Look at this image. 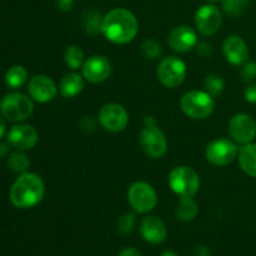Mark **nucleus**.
Masks as SVG:
<instances>
[{"mask_svg": "<svg viewBox=\"0 0 256 256\" xmlns=\"http://www.w3.org/2000/svg\"><path fill=\"white\" fill-rule=\"evenodd\" d=\"M139 24L132 12L124 8H115L102 18V32L115 44H126L136 36Z\"/></svg>", "mask_w": 256, "mask_h": 256, "instance_id": "obj_1", "label": "nucleus"}, {"mask_svg": "<svg viewBox=\"0 0 256 256\" xmlns=\"http://www.w3.org/2000/svg\"><path fill=\"white\" fill-rule=\"evenodd\" d=\"M45 186L42 178L34 172L20 175L10 189V202L19 209H30L44 198Z\"/></svg>", "mask_w": 256, "mask_h": 256, "instance_id": "obj_2", "label": "nucleus"}, {"mask_svg": "<svg viewBox=\"0 0 256 256\" xmlns=\"http://www.w3.org/2000/svg\"><path fill=\"white\" fill-rule=\"evenodd\" d=\"M180 106L185 115L192 119L202 120L206 119L212 114L215 102L209 92L202 90H190L182 98Z\"/></svg>", "mask_w": 256, "mask_h": 256, "instance_id": "obj_3", "label": "nucleus"}, {"mask_svg": "<svg viewBox=\"0 0 256 256\" xmlns=\"http://www.w3.org/2000/svg\"><path fill=\"white\" fill-rule=\"evenodd\" d=\"M169 185L180 198H192L200 188L199 175L189 166H176L170 172Z\"/></svg>", "mask_w": 256, "mask_h": 256, "instance_id": "obj_4", "label": "nucleus"}, {"mask_svg": "<svg viewBox=\"0 0 256 256\" xmlns=\"http://www.w3.org/2000/svg\"><path fill=\"white\" fill-rule=\"evenodd\" d=\"M32 102L20 92H10L0 102V112L9 122H22L32 114Z\"/></svg>", "mask_w": 256, "mask_h": 256, "instance_id": "obj_5", "label": "nucleus"}, {"mask_svg": "<svg viewBox=\"0 0 256 256\" xmlns=\"http://www.w3.org/2000/svg\"><path fill=\"white\" fill-rule=\"evenodd\" d=\"M128 202L132 210L139 214L152 212L158 202V195L154 188L145 182H136L129 188Z\"/></svg>", "mask_w": 256, "mask_h": 256, "instance_id": "obj_6", "label": "nucleus"}, {"mask_svg": "<svg viewBox=\"0 0 256 256\" xmlns=\"http://www.w3.org/2000/svg\"><path fill=\"white\" fill-rule=\"evenodd\" d=\"M156 74L164 86L176 88L186 76V65L179 58L168 56L159 62Z\"/></svg>", "mask_w": 256, "mask_h": 256, "instance_id": "obj_7", "label": "nucleus"}, {"mask_svg": "<svg viewBox=\"0 0 256 256\" xmlns=\"http://www.w3.org/2000/svg\"><path fill=\"white\" fill-rule=\"evenodd\" d=\"M239 154L236 144L226 138L215 139L208 145L205 150V156L210 164L215 166H225L230 164Z\"/></svg>", "mask_w": 256, "mask_h": 256, "instance_id": "obj_8", "label": "nucleus"}, {"mask_svg": "<svg viewBox=\"0 0 256 256\" xmlns=\"http://www.w3.org/2000/svg\"><path fill=\"white\" fill-rule=\"evenodd\" d=\"M140 144L145 154L154 159L164 156L168 149L164 132L156 125H145L140 132Z\"/></svg>", "mask_w": 256, "mask_h": 256, "instance_id": "obj_9", "label": "nucleus"}, {"mask_svg": "<svg viewBox=\"0 0 256 256\" xmlns=\"http://www.w3.org/2000/svg\"><path fill=\"white\" fill-rule=\"evenodd\" d=\"M99 122L108 132H119L126 128L129 122V114L122 105L110 102L100 109Z\"/></svg>", "mask_w": 256, "mask_h": 256, "instance_id": "obj_10", "label": "nucleus"}, {"mask_svg": "<svg viewBox=\"0 0 256 256\" xmlns=\"http://www.w3.org/2000/svg\"><path fill=\"white\" fill-rule=\"evenodd\" d=\"M229 134L239 144H249L256 136V122L250 115L236 114L229 122Z\"/></svg>", "mask_w": 256, "mask_h": 256, "instance_id": "obj_11", "label": "nucleus"}, {"mask_svg": "<svg viewBox=\"0 0 256 256\" xmlns=\"http://www.w3.org/2000/svg\"><path fill=\"white\" fill-rule=\"evenodd\" d=\"M195 25L204 35H212L220 29L222 14L214 5H202L195 14Z\"/></svg>", "mask_w": 256, "mask_h": 256, "instance_id": "obj_12", "label": "nucleus"}, {"mask_svg": "<svg viewBox=\"0 0 256 256\" xmlns=\"http://www.w3.org/2000/svg\"><path fill=\"white\" fill-rule=\"evenodd\" d=\"M30 96L38 102H48L56 96V85L52 78L46 75H35L30 79L28 85Z\"/></svg>", "mask_w": 256, "mask_h": 256, "instance_id": "obj_13", "label": "nucleus"}, {"mask_svg": "<svg viewBox=\"0 0 256 256\" xmlns=\"http://www.w3.org/2000/svg\"><path fill=\"white\" fill-rule=\"evenodd\" d=\"M112 72L110 62L102 55H92L82 65V75L90 82H102L109 78Z\"/></svg>", "mask_w": 256, "mask_h": 256, "instance_id": "obj_14", "label": "nucleus"}, {"mask_svg": "<svg viewBox=\"0 0 256 256\" xmlns=\"http://www.w3.org/2000/svg\"><path fill=\"white\" fill-rule=\"evenodd\" d=\"M38 132L32 125H15L8 134V142L10 145L19 150H30L36 145Z\"/></svg>", "mask_w": 256, "mask_h": 256, "instance_id": "obj_15", "label": "nucleus"}, {"mask_svg": "<svg viewBox=\"0 0 256 256\" xmlns=\"http://www.w3.org/2000/svg\"><path fill=\"white\" fill-rule=\"evenodd\" d=\"M168 42L175 52H186L198 45V35L190 26L182 25L172 29L168 38Z\"/></svg>", "mask_w": 256, "mask_h": 256, "instance_id": "obj_16", "label": "nucleus"}, {"mask_svg": "<svg viewBox=\"0 0 256 256\" xmlns=\"http://www.w3.org/2000/svg\"><path fill=\"white\" fill-rule=\"evenodd\" d=\"M222 52L228 62L232 65H242L249 59V48L239 35H230L222 44Z\"/></svg>", "mask_w": 256, "mask_h": 256, "instance_id": "obj_17", "label": "nucleus"}, {"mask_svg": "<svg viewBox=\"0 0 256 256\" xmlns=\"http://www.w3.org/2000/svg\"><path fill=\"white\" fill-rule=\"evenodd\" d=\"M140 234L145 242L152 245L162 244L168 236V230L162 220L156 216H146L140 224Z\"/></svg>", "mask_w": 256, "mask_h": 256, "instance_id": "obj_18", "label": "nucleus"}, {"mask_svg": "<svg viewBox=\"0 0 256 256\" xmlns=\"http://www.w3.org/2000/svg\"><path fill=\"white\" fill-rule=\"evenodd\" d=\"M239 164L242 172L249 176L256 178V144L249 142L239 150Z\"/></svg>", "mask_w": 256, "mask_h": 256, "instance_id": "obj_19", "label": "nucleus"}, {"mask_svg": "<svg viewBox=\"0 0 256 256\" xmlns=\"http://www.w3.org/2000/svg\"><path fill=\"white\" fill-rule=\"evenodd\" d=\"M82 88H84V80L82 75L76 72H69L60 82L59 90L64 98H74L82 92Z\"/></svg>", "mask_w": 256, "mask_h": 256, "instance_id": "obj_20", "label": "nucleus"}, {"mask_svg": "<svg viewBox=\"0 0 256 256\" xmlns=\"http://www.w3.org/2000/svg\"><path fill=\"white\" fill-rule=\"evenodd\" d=\"M198 212H199V208H198L196 202L192 198H180L176 212H175L178 220L182 222H192V220L195 219Z\"/></svg>", "mask_w": 256, "mask_h": 256, "instance_id": "obj_21", "label": "nucleus"}, {"mask_svg": "<svg viewBox=\"0 0 256 256\" xmlns=\"http://www.w3.org/2000/svg\"><path fill=\"white\" fill-rule=\"evenodd\" d=\"M28 79V72L22 65H14L5 74V84L12 89H18L25 84Z\"/></svg>", "mask_w": 256, "mask_h": 256, "instance_id": "obj_22", "label": "nucleus"}, {"mask_svg": "<svg viewBox=\"0 0 256 256\" xmlns=\"http://www.w3.org/2000/svg\"><path fill=\"white\" fill-rule=\"evenodd\" d=\"M65 62H66L68 66L72 70H78L79 68H82V65H84V52L76 45H72V46L66 48L64 54Z\"/></svg>", "mask_w": 256, "mask_h": 256, "instance_id": "obj_23", "label": "nucleus"}, {"mask_svg": "<svg viewBox=\"0 0 256 256\" xmlns=\"http://www.w3.org/2000/svg\"><path fill=\"white\" fill-rule=\"evenodd\" d=\"M102 19L100 12H94V10L88 12L84 19L85 32H86L88 35H90V36H96L99 32H102Z\"/></svg>", "mask_w": 256, "mask_h": 256, "instance_id": "obj_24", "label": "nucleus"}, {"mask_svg": "<svg viewBox=\"0 0 256 256\" xmlns=\"http://www.w3.org/2000/svg\"><path fill=\"white\" fill-rule=\"evenodd\" d=\"M30 162L28 156L22 152H14L8 158V166L12 172H16V174H24L26 170L29 169Z\"/></svg>", "mask_w": 256, "mask_h": 256, "instance_id": "obj_25", "label": "nucleus"}, {"mask_svg": "<svg viewBox=\"0 0 256 256\" xmlns=\"http://www.w3.org/2000/svg\"><path fill=\"white\" fill-rule=\"evenodd\" d=\"M205 92H209L212 98L219 96L224 90V80L222 79L220 75L210 74L205 78L204 80Z\"/></svg>", "mask_w": 256, "mask_h": 256, "instance_id": "obj_26", "label": "nucleus"}, {"mask_svg": "<svg viewBox=\"0 0 256 256\" xmlns=\"http://www.w3.org/2000/svg\"><path fill=\"white\" fill-rule=\"evenodd\" d=\"M248 2H249V0H224L222 8H224V12L226 14L238 16L244 12Z\"/></svg>", "mask_w": 256, "mask_h": 256, "instance_id": "obj_27", "label": "nucleus"}, {"mask_svg": "<svg viewBox=\"0 0 256 256\" xmlns=\"http://www.w3.org/2000/svg\"><path fill=\"white\" fill-rule=\"evenodd\" d=\"M142 49V54L146 58H149V59H156V58H159L160 54H162V46H160L159 42L154 39L145 40Z\"/></svg>", "mask_w": 256, "mask_h": 256, "instance_id": "obj_28", "label": "nucleus"}, {"mask_svg": "<svg viewBox=\"0 0 256 256\" xmlns=\"http://www.w3.org/2000/svg\"><path fill=\"white\" fill-rule=\"evenodd\" d=\"M135 226V215L134 214H125L118 220V232L122 235H128L132 232Z\"/></svg>", "mask_w": 256, "mask_h": 256, "instance_id": "obj_29", "label": "nucleus"}, {"mask_svg": "<svg viewBox=\"0 0 256 256\" xmlns=\"http://www.w3.org/2000/svg\"><path fill=\"white\" fill-rule=\"evenodd\" d=\"M242 78L244 82H254L256 79V62H245L244 66L242 68Z\"/></svg>", "mask_w": 256, "mask_h": 256, "instance_id": "obj_30", "label": "nucleus"}, {"mask_svg": "<svg viewBox=\"0 0 256 256\" xmlns=\"http://www.w3.org/2000/svg\"><path fill=\"white\" fill-rule=\"evenodd\" d=\"M198 48V54L202 55V58H209L212 56V52H214V48L212 44L206 42H202L196 45Z\"/></svg>", "mask_w": 256, "mask_h": 256, "instance_id": "obj_31", "label": "nucleus"}, {"mask_svg": "<svg viewBox=\"0 0 256 256\" xmlns=\"http://www.w3.org/2000/svg\"><path fill=\"white\" fill-rule=\"evenodd\" d=\"M79 128H80V130H82V132H92V130L95 129L94 119H92V118H90V116H84L79 122Z\"/></svg>", "mask_w": 256, "mask_h": 256, "instance_id": "obj_32", "label": "nucleus"}, {"mask_svg": "<svg viewBox=\"0 0 256 256\" xmlns=\"http://www.w3.org/2000/svg\"><path fill=\"white\" fill-rule=\"evenodd\" d=\"M245 100L250 104H256V85H250L244 92Z\"/></svg>", "mask_w": 256, "mask_h": 256, "instance_id": "obj_33", "label": "nucleus"}, {"mask_svg": "<svg viewBox=\"0 0 256 256\" xmlns=\"http://www.w3.org/2000/svg\"><path fill=\"white\" fill-rule=\"evenodd\" d=\"M56 6L62 12H70L74 6V0H56Z\"/></svg>", "mask_w": 256, "mask_h": 256, "instance_id": "obj_34", "label": "nucleus"}, {"mask_svg": "<svg viewBox=\"0 0 256 256\" xmlns=\"http://www.w3.org/2000/svg\"><path fill=\"white\" fill-rule=\"evenodd\" d=\"M118 256H142V254H140L139 250L135 249V248H125V249H122V252H119Z\"/></svg>", "mask_w": 256, "mask_h": 256, "instance_id": "obj_35", "label": "nucleus"}, {"mask_svg": "<svg viewBox=\"0 0 256 256\" xmlns=\"http://www.w3.org/2000/svg\"><path fill=\"white\" fill-rule=\"evenodd\" d=\"M9 152V144L6 142H0V159L5 158Z\"/></svg>", "mask_w": 256, "mask_h": 256, "instance_id": "obj_36", "label": "nucleus"}, {"mask_svg": "<svg viewBox=\"0 0 256 256\" xmlns=\"http://www.w3.org/2000/svg\"><path fill=\"white\" fill-rule=\"evenodd\" d=\"M198 252H198L196 256H210L209 250H208L205 246H199L198 248Z\"/></svg>", "mask_w": 256, "mask_h": 256, "instance_id": "obj_37", "label": "nucleus"}, {"mask_svg": "<svg viewBox=\"0 0 256 256\" xmlns=\"http://www.w3.org/2000/svg\"><path fill=\"white\" fill-rule=\"evenodd\" d=\"M5 134V122L2 119V115H0V139L4 136Z\"/></svg>", "mask_w": 256, "mask_h": 256, "instance_id": "obj_38", "label": "nucleus"}, {"mask_svg": "<svg viewBox=\"0 0 256 256\" xmlns=\"http://www.w3.org/2000/svg\"><path fill=\"white\" fill-rule=\"evenodd\" d=\"M160 256H179V255H178L175 252H172V250H166V252H162Z\"/></svg>", "mask_w": 256, "mask_h": 256, "instance_id": "obj_39", "label": "nucleus"}, {"mask_svg": "<svg viewBox=\"0 0 256 256\" xmlns=\"http://www.w3.org/2000/svg\"><path fill=\"white\" fill-rule=\"evenodd\" d=\"M209 2H218V0H209Z\"/></svg>", "mask_w": 256, "mask_h": 256, "instance_id": "obj_40", "label": "nucleus"}]
</instances>
